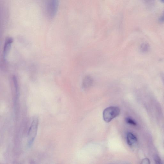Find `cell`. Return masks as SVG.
I'll return each instance as SVG.
<instances>
[{
	"mask_svg": "<svg viewBox=\"0 0 164 164\" xmlns=\"http://www.w3.org/2000/svg\"><path fill=\"white\" fill-rule=\"evenodd\" d=\"M126 122L128 124L133 125H136L137 124L135 121L130 118H127Z\"/></svg>",
	"mask_w": 164,
	"mask_h": 164,
	"instance_id": "cell-8",
	"label": "cell"
},
{
	"mask_svg": "<svg viewBox=\"0 0 164 164\" xmlns=\"http://www.w3.org/2000/svg\"><path fill=\"white\" fill-rule=\"evenodd\" d=\"M59 0H45L44 7L47 17L52 18L57 14L59 6Z\"/></svg>",
	"mask_w": 164,
	"mask_h": 164,
	"instance_id": "cell-1",
	"label": "cell"
},
{
	"mask_svg": "<svg viewBox=\"0 0 164 164\" xmlns=\"http://www.w3.org/2000/svg\"><path fill=\"white\" fill-rule=\"evenodd\" d=\"M38 125V120L37 118H35L31 125L28 134V144L29 146L33 144L36 136Z\"/></svg>",
	"mask_w": 164,
	"mask_h": 164,
	"instance_id": "cell-3",
	"label": "cell"
},
{
	"mask_svg": "<svg viewBox=\"0 0 164 164\" xmlns=\"http://www.w3.org/2000/svg\"><path fill=\"white\" fill-rule=\"evenodd\" d=\"M127 140L128 144L130 146H133L137 141V138L131 133H128L127 134Z\"/></svg>",
	"mask_w": 164,
	"mask_h": 164,
	"instance_id": "cell-6",
	"label": "cell"
},
{
	"mask_svg": "<svg viewBox=\"0 0 164 164\" xmlns=\"http://www.w3.org/2000/svg\"><path fill=\"white\" fill-rule=\"evenodd\" d=\"M155 161L157 163L159 164L160 163L161 161L159 157L156 156L155 158Z\"/></svg>",
	"mask_w": 164,
	"mask_h": 164,
	"instance_id": "cell-10",
	"label": "cell"
},
{
	"mask_svg": "<svg viewBox=\"0 0 164 164\" xmlns=\"http://www.w3.org/2000/svg\"><path fill=\"white\" fill-rule=\"evenodd\" d=\"M149 45L147 43H144L141 46L140 49L143 52H146L149 49Z\"/></svg>",
	"mask_w": 164,
	"mask_h": 164,
	"instance_id": "cell-7",
	"label": "cell"
},
{
	"mask_svg": "<svg viewBox=\"0 0 164 164\" xmlns=\"http://www.w3.org/2000/svg\"><path fill=\"white\" fill-rule=\"evenodd\" d=\"M93 79L91 76H86L83 78L82 85L84 88L87 89L91 87L93 83Z\"/></svg>",
	"mask_w": 164,
	"mask_h": 164,
	"instance_id": "cell-5",
	"label": "cell"
},
{
	"mask_svg": "<svg viewBox=\"0 0 164 164\" xmlns=\"http://www.w3.org/2000/svg\"><path fill=\"white\" fill-rule=\"evenodd\" d=\"M13 41V40L12 38H8L6 40L3 52V57L5 60L6 59L10 50Z\"/></svg>",
	"mask_w": 164,
	"mask_h": 164,
	"instance_id": "cell-4",
	"label": "cell"
},
{
	"mask_svg": "<svg viewBox=\"0 0 164 164\" xmlns=\"http://www.w3.org/2000/svg\"><path fill=\"white\" fill-rule=\"evenodd\" d=\"M149 159L147 158H146L144 159L142 161V163H141L142 164H149Z\"/></svg>",
	"mask_w": 164,
	"mask_h": 164,
	"instance_id": "cell-9",
	"label": "cell"
},
{
	"mask_svg": "<svg viewBox=\"0 0 164 164\" xmlns=\"http://www.w3.org/2000/svg\"><path fill=\"white\" fill-rule=\"evenodd\" d=\"M162 79L164 84V73H162L161 75Z\"/></svg>",
	"mask_w": 164,
	"mask_h": 164,
	"instance_id": "cell-12",
	"label": "cell"
},
{
	"mask_svg": "<svg viewBox=\"0 0 164 164\" xmlns=\"http://www.w3.org/2000/svg\"><path fill=\"white\" fill-rule=\"evenodd\" d=\"M160 21L161 22H164V14L160 18Z\"/></svg>",
	"mask_w": 164,
	"mask_h": 164,
	"instance_id": "cell-11",
	"label": "cell"
},
{
	"mask_svg": "<svg viewBox=\"0 0 164 164\" xmlns=\"http://www.w3.org/2000/svg\"><path fill=\"white\" fill-rule=\"evenodd\" d=\"M120 110L117 107H111L106 108L103 113L104 120L107 123H109L119 114Z\"/></svg>",
	"mask_w": 164,
	"mask_h": 164,
	"instance_id": "cell-2",
	"label": "cell"
}]
</instances>
